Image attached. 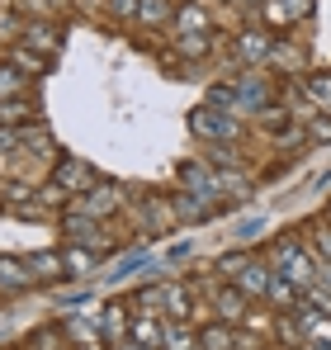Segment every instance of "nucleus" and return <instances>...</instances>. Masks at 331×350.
<instances>
[{"label": "nucleus", "instance_id": "obj_20", "mask_svg": "<svg viewBox=\"0 0 331 350\" xmlns=\"http://www.w3.org/2000/svg\"><path fill=\"white\" fill-rule=\"evenodd\" d=\"M194 346H199V336H189L185 322H170L166 327V350H194Z\"/></svg>", "mask_w": 331, "mask_h": 350}, {"label": "nucleus", "instance_id": "obj_4", "mask_svg": "<svg viewBox=\"0 0 331 350\" xmlns=\"http://www.w3.org/2000/svg\"><path fill=\"white\" fill-rule=\"evenodd\" d=\"M180 185L194 189V194H204V199H222L218 194V175L209 171V161H185V166H180Z\"/></svg>", "mask_w": 331, "mask_h": 350}, {"label": "nucleus", "instance_id": "obj_2", "mask_svg": "<svg viewBox=\"0 0 331 350\" xmlns=\"http://www.w3.org/2000/svg\"><path fill=\"white\" fill-rule=\"evenodd\" d=\"M53 185H57V189H71V194L81 199L85 189H95V166H90V161H71V157H66V161H57Z\"/></svg>", "mask_w": 331, "mask_h": 350}, {"label": "nucleus", "instance_id": "obj_33", "mask_svg": "<svg viewBox=\"0 0 331 350\" xmlns=\"http://www.w3.org/2000/svg\"><path fill=\"white\" fill-rule=\"evenodd\" d=\"M327 213H331V208H327Z\"/></svg>", "mask_w": 331, "mask_h": 350}, {"label": "nucleus", "instance_id": "obj_22", "mask_svg": "<svg viewBox=\"0 0 331 350\" xmlns=\"http://www.w3.org/2000/svg\"><path fill=\"white\" fill-rule=\"evenodd\" d=\"M204 105H213V109H227V114H232V109H237V85H213V90H209V100H204Z\"/></svg>", "mask_w": 331, "mask_h": 350}, {"label": "nucleus", "instance_id": "obj_30", "mask_svg": "<svg viewBox=\"0 0 331 350\" xmlns=\"http://www.w3.org/2000/svg\"><path fill=\"white\" fill-rule=\"evenodd\" d=\"M298 350H331V341H303Z\"/></svg>", "mask_w": 331, "mask_h": 350}, {"label": "nucleus", "instance_id": "obj_11", "mask_svg": "<svg viewBox=\"0 0 331 350\" xmlns=\"http://www.w3.org/2000/svg\"><path fill=\"white\" fill-rule=\"evenodd\" d=\"M213 303H218V322H227V327L246 317V293L237 289V284H232V289H218V293H213Z\"/></svg>", "mask_w": 331, "mask_h": 350}, {"label": "nucleus", "instance_id": "obj_29", "mask_svg": "<svg viewBox=\"0 0 331 350\" xmlns=\"http://www.w3.org/2000/svg\"><path fill=\"white\" fill-rule=\"evenodd\" d=\"M313 289H322V293H331V265H322V270H317V284H313Z\"/></svg>", "mask_w": 331, "mask_h": 350}, {"label": "nucleus", "instance_id": "obj_7", "mask_svg": "<svg viewBox=\"0 0 331 350\" xmlns=\"http://www.w3.org/2000/svg\"><path fill=\"white\" fill-rule=\"evenodd\" d=\"M275 100V85L265 81V76H241L237 81V105H246V109H265Z\"/></svg>", "mask_w": 331, "mask_h": 350}, {"label": "nucleus", "instance_id": "obj_18", "mask_svg": "<svg viewBox=\"0 0 331 350\" xmlns=\"http://www.w3.org/2000/svg\"><path fill=\"white\" fill-rule=\"evenodd\" d=\"M57 43H62L57 29H29L24 33V48H34V53H57Z\"/></svg>", "mask_w": 331, "mask_h": 350}, {"label": "nucleus", "instance_id": "obj_32", "mask_svg": "<svg viewBox=\"0 0 331 350\" xmlns=\"http://www.w3.org/2000/svg\"><path fill=\"white\" fill-rule=\"evenodd\" d=\"M251 5H265V0H251Z\"/></svg>", "mask_w": 331, "mask_h": 350}, {"label": "nucleus", "instance_id": "obj_13", "mask_svg": "<svg viewBox=\"0 0 331 350\" xmlns=\"http://www.w3.org/2000/svg\"><path fill=\"white\" fill-rule=\"evenodd\" d=\"M199 199H204V194H175L170 204H175V213H180L185 223H204V218L213 213V204H199Z\"/></svg>", "mask_w": 331, "mask_h": 350}, {"label": "nucleus", "instance_id": "obj_27", "mask_svg": "<svg viewBox=\"0 0 331 350\" xmlns=\"http://www.w3.org/2000/svg\"><path fill=\"white\" fill-rule=\"evenodd\" d=\"M109 14L114 19H133L137 14V0H109Z\"/></svg>", "mask_w": 331, "mask_h": 350}, {"label": "nucleus", "instance_id": "obj_17", "mask_svg": "<svg viewBox=\"0 0 331 350\" xmlns=\"http://www.w3.org/2000/svg\"><path fill=\"white\" fill-rule=\"evenodd\" d=\"M29 270H34V280H62L66 275L62 256H29Z\"/></svg>", "mask_w": 331, "mask_h": 350}, {"label": "nucleus", "instance_id": "obj_26", "mask_svg": "<svg viewBox=\"0 0 331 350\" xmlns=\"http://www.w3.org/2000/svg\"><path fill=\"white\" fill-rule=\"evenodd\" d=\"M308 137H313V142H331V114L313 118V123H308Z\"/></svg>", "mask_w": 331, "mask_h": 350}, {"label": "nucleus", "instance_id": "obj_6", "mask_svg": "<svg viewBox=\"0 0 331 350\" xmlns=\"http://www.w3.org/2000/svg\"><path fill=\"white\" fill-rule=\"evenodd\" d=\"M270 284H275V265H265V260H251V265L237 275V289L246 293V298H256V293L270 298Z\"/></svg>", "mask_w": 331, "mask_h": 350}, {"label": "nucleus", "instance_id": "obj_14", "mask_svg": "<svg viewBox=\"0 0 331 350\" xmlns=\"http://www.w3.org/2000/svg\"><path fill=\"white\" fill-rule=\"evenodd\" d=\"M199 346L204 350H237V336H232L227 322H218V327H204L199 332Z\"/></svg>", "mask_w": 331, "mask_h": 350}, {"label": "nucleus", "instance_id": "obj_9", "mask_svg": "<svg viewBox=\"0 0 331 350\" xmlns=\"http://www.w3.org/2000/svg\"><path fill=\"white\" fill-rule=\"evenodd\" d=\"M261 10H265V19H275V24H298V19L313 14V0H265Z\"/></svg>", "mask_w": 331, "mask_h": 350}, {"label": "nucleus", "instance_id": "obj_8", "mask_svg": "<svg viewBox=\"0 0 331 350\" xmlns=\"http://www.w3.org/2000/svg\"><path fill=\"white\" fill-rule=\"evenodd\" d=\"M76 208H81V218H100V213L118 208V189H114V185H95V189H85V194L76 199Z\"/></svg>", "mask_w": 331, "mask_h": 350}, {"label": "nucleus", "instance_id": "obj_25", "mask_svg": "<svg viewBox=\"0 0 331 350\" xmlns=\"http://www.w3.org/2000/svg\"><path fill=\"white\" fill-rule=\"evenodd\" d=\"M19 90H24V76L14 66H0V100H14Z\"/></svg>", "mask_w": 331, "mask_h": 350}, {"label": "nucleus", "instance_id": "obj_31", "mask_svg": "<svg viewBox=\"0 0 331 350\" xmlns=\"http://www.w3.org/2000/svg\"><path fill=\"white\" fill-rule=\"evenodd\" d=\"M114 350H147V346H137V341H123V346H114Z\"/></svg>", "mask_w": 331, "mask_h": 350}, {"label": "nucleus", "instance_id": "obj_1", "mask_svg": "<svg viewBox=\"0 0 331 350\" xmlns=\"http://www.w3.org/2000/svg\"><path fill=\"white\" fill-rule=\"evenodd\" d=\"M189 133H194V137H204V142H213V147H222V142H232L241 128H237V118L227 114V109L199 105V109H189Z\"/></svg>", "mask_w": 331, "mask_h": 350}, {"label": "nucleus", "instance_id": "obj_19", "mask_svg": "<svg viewBox=\"0 0 331 350\" xmlns=\"http://www.w3.org/2000/svg\"><path fill=\"white\" fill-rule=\"evenodd\" d=\"M62 265H66V275H85V270H95V256L81 251V246H66L62 251Z\"/></svg>", "mask_w": 331, "mask_h": 350}, {"label": "nucleus", "instance_id": "obj_5", "mask_svg": "<svg viewBox=\"0 0 331 350\" xmlns=\"http://www.w3.org/2000/svg\"><path fill=\"white\" fill-rule=\"evenodd\" d=\"M38 280H34V270H29V260H14V256H0V289L5 293H24L34 289Z\"/></svg>", "mask_w": 331, "mask_h": 350}, {"label": "nucleus", "instance_id": "obj_21", "mask_svg": "<svg viewBox=\"0 0 331 350\" xmlns=\"http://www.w3.org/2000/svg\"><path fill=\"white\" fill-rule=\"evenodd\" d=\"M308 95H313L322 109H331V71H317V76H308Z\"/></svg>", "mask_w": 331, "mask_h": 350}, {"label": "nucleus", "instance_id": "obj_12", "mask_svg": "<svg viewBox=\"0 0 331 350\" xmlns=\"http://www.w3.org/2000/svg\"><path fill=\"white\" fill-rule=\"evenodd\" d=\"M161 308L175 317V322H185V317L194 312V293L180 289V284H161Z\"/></svg>", "mask_w": 331, "mask_h": 350}, {"label": "nucleus", "instance_id": "obj_24", "mask_svg": "<svg viewBox=\"0 0 331 350\" xmlns=\"http://www.w3.org/2000/svg\"><path fill=\"white\" fill-rule=\"evenodd\" d=\"M66 237H71L76 246H81V241H95V223H90V218H76V213H71V218H66Z\"/></svg>", "mask_w": 331, "mask_h": 350}, {"label": "nucleus", "instance_id": "obj_3", "mask_svg": "<svg viewBox=\"0 0 331 350\" xmlns=\"http://www.w3.org/2000/svg\"><path fill=\"white\" fill-rule=\"evenodd\" d=\"M270 57H275V43H270L265 29H246V33L237 38V62H246V66H270Z\"/></svg>", "mask_w": 331, "mask_h": 350}, {"label": "nucleus", "instance_id": "obj_28", "mask_svg": "<svg viewBox=\"0 0 331 350\" xmlns=\"http://www.w3.org/2000/svg\"><path fill=\"white\" fill-rule=\"evenodd\" d=\"M313 246H317V256H327V265H331V228H317V241Z\"/></svg>", "mask_w": 331, "mask_h": 350}, {"label": "nucleus", "instance_id": "obj_10", "mask_svg": "<svg viewBox=\"0 0 331 350\" xmlns=\"http://www.w3.org/2000/svg\"><path fill=\"white\" fill-rule=\"evenodd\" d=\"M133 341H137V346H147V350L166 346V322L157 317V312H142V317L133 322Z\"/></svg>", "mask_w": 331, "mask_h": 350}, {"label": "nucleus", "instance_id": "obj_15", "mask_svg": "<svg viewBox=\"0 0 331 350\" xmlns=\"http://www.w3.org/2000/svg\"><path fill=\"white\" fill-rule=\"evenodd\" d=\"M175 29H180V33H209V14H204L199 5H180Z\"/></svg>", "mask_w": 331, "mask_h": 350}, {"label": "nucleus", "instance_id": "obj_23", "mask_svg": "<svg viewBox=\"0 0 331 350\" xmlns=\"http://www.w3.org/2000/svg\"><path fill=\"white\" fill-rule=\"evenodd\" d=\"M180 53L185 57H209V33H180Z\"/></svg>", "mask_w": 331, "mask_h": 350}, {"label": "nucleus", "instance_id": "obj_16", "mask_svg": "<svg viewBox=\"0 0 331 350\" xmlns=\"http://www.w3.org/2000/svg\"><path fill=\"white\" fill-rule=\"evenodd\" d=\"M137 19H142V24H157V29L170 24V19H175V14H170V0H137Z\"/></svg>", "mask_w": 331, "mask_h": 350}]
</instances>
